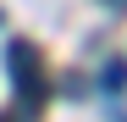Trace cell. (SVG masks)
<instances>
[{
	"instance_id": "obj_1",
	"label": "cell",
	"mask_w": 127,
	"mask_h": 122,
	"mask_svg": "<svg viewBox=\"0 0 127 122\" xmlns=\"http://www.w3.org/2000/svg\"><path fill=\"white\" fill-rule=\"evenodd\" d=\"M6 67H11V83H17V94H22L28 106H39V100L50 94V83H44V56H39L28 39H11V45H6Z\"/></svg>"
},
{
	"instance_id": "obj_2",
	"label": "cell",
	"mask_w": 127,
	"mask_h": 122,
	"mask_svg": "<svg viewBox=\"0 0 127 122\" xmlns=\"http://www.w3.org/2000/svg\"><path fill=\"white\" fill-rule=\"evenodd\" d=\"M99 89H105V94H122V89H127V56L105 61V72H99Z\"/></svg>"
},
{
	"instance_id": "obj_3",
	"label": "cell",
	"mask_w": 127,
	"mask_h": 122,
	"mask_svg": "<svg viewBox=\"0 0 127 122\" xmlns=\"http://www.w3.org/2000/svg\"><path fill=\"white\" fill-rule=\"evenodd\" d=\"M33 111H39V106H28V100H22V106H17L11 117H0V122H33Z\"/></svg>"
}]
</instances>
